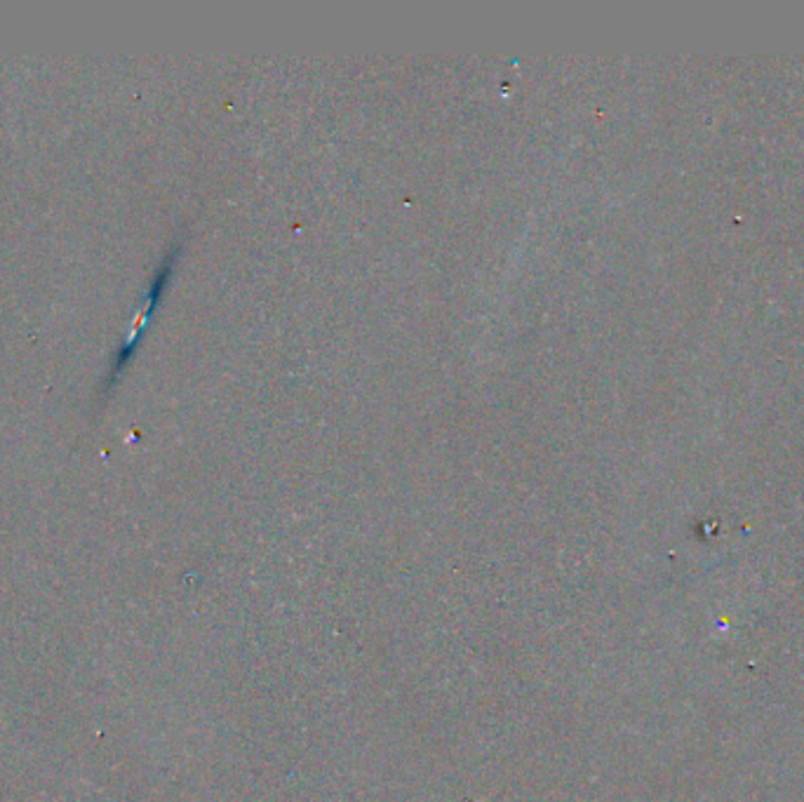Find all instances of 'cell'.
Returning a JSON list of instances; mask_svg holds the SVG:
<instances>
[{"mask_svg":"<svg viewBox=\"0 0 804 802\" xmlns=\"http://www.w3.org/2000/svg\"><path fill=\"white\" fill-rule=\"evenodd\" d=\"M174 257H177V252H172V255L165 259V264L160 266V269H158L156 278L151 280V285H149V294H146V299H144V309H142V313H139V318H137V323H134L132 332L127 334V339H125V342H123V346H120V351H118V356H116V363H113V370H111L113 377L109 379V384L113 382V379H116V374L123 372V367H125L127 363H130L132 353H134V349H137V344H139V337H142V332H144L146 320L151 318L153 309H156L158 302H160V294H163L165 285H167V280H170V273H172Z\"/></svg>","mask_w":804,"mask_h":802,"instance_id":"cell-1","label":"cell"}]
</instances>
